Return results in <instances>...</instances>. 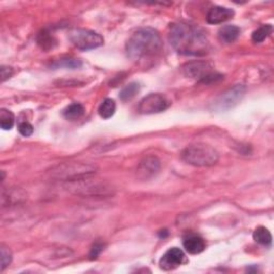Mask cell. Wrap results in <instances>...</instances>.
Listing matches in <instances>:
<instances>
[{
	"label": "cell",
	"mask_w": 274,
	"mask_h": 274,
	"mask_svg": "<svg viewBox=\"0 0 274 274\" xmlns=\"http://www.w3.org/2000/svg\"><path fill=\"white\" fill-rule=\"evenodd\" d=\"M99 115L103 119H109L112 118L116 112V103L113 99H105L104 101L99 106Z\"/></svg>",
	"instance_id": "2e32d148"
},
{
	"label": "cell",
	"mask_w": 274,
	"mask_h": 274,
	"mask_svg": "<svg viewBox=\"0 0 274 274\" xmlns=\"http://www.w3.org/2000/svg\"><path fill=\"white\" fill-rule=\"evenodd\" d=\"M163 47L161 36L152 28H142L135 31L126 43L127 57L132 60H141L158 54Z\"/></svg>",
	"instance_id": "7a4b0ae2"
},
{
	"label": "cell",
	"mask_w": 274,
	"mask_h": 274,
	"mask_svg": "<svg viewBox=\"0 0 274 274\" xmlns=\"http://www.w3.org/2000/svg\"><path fill=\"white\" fill-rule=\"evenodd\" d=\"M14 121L15 118L13 113L9 109L2 108V111H0V126H2V129L5 131L11 130L14 125Z\"/></svg>",
	"instance_id": "e0dca14e"
},
{
	"label": "cell",
	"mask_w": 274,
	"mask_h": 274,
	"mask_svg": "<svg viewBox=\"0 0 274 274\" xmlns=\"http://www.w3.org/2000/svg\"><path fill=\"white\" fill-rule=\"evenodd\" d=\"M272 26L271 25H263L259 27L258 29L255 30L252 34V40L255 43H261L266 40L268 36L272 33Z\"/></svg>",
	"instance_id": "ac0fdd59"
},
{
	"label": "cell",
	"mask_w": 274,
	"mask_h": 274,
	"mask_svg": "<svg viewBox=\"0 0 274 274\" xmlns=\"http://www.w3.org/2000/svg\"><path fill=\"white\" fill-rule=\"evenodd\" d=\"M253 238L257 243L264 246H270L272 244V235L268 228L263 226H259L255 230L253 234Z\"/></svg>",
	"instance_id": "5bb4252c"
},
{
	"label": "cell",
	"mask_w": 274,
	"mask_h": 274,
	"mask_svg": "<svg viewBox=\"0 0 274 274\" xmlns=\"http://www.w3.org/2000/svg\"><path fill=\"white\" fill-rule=\"evenodd\" d=\"M235 12L230 8L215 6L210 9L207 14V22L212 25L222 24L234 16Z\"/></svg>",
	"instance_id": "8fae6325"
},
{
	"label": "cell",
	"mask_w": 274,
	"mask_h": 274,
	"mask_svg": "<svg viewBox=\"0 0 274 274\" xmlns=\"http://www.w3.org/2000/svg\"><path fill=\"white\" fill-rule=\"evenodd\" d=\"M160 168V160L154 155H148L141 161L139 168H137V177L142 180H148L157 175Z\"/></svg>",
	"instance_id": "30bf717a"
},
{
	"label": "cell",
	"mask_w": 274,
	"mask_h": 274,
	"mask_svg": "<svg viewBox=\"0 0 274 274\" xmlns=\"http://www.w3.org/2000/svg\"><path fill=\"white\" fill-rule=\"evenodd\" d=\"M38 43L40 47L43 49V50H50V49H53L54 47V39L53 36H51L49 33L47 32H42L41 34H39L38 36Z\"/></svg>",
	"instance_id": "7402d4cb"
},
{
	"label": "cell",
	"mask_w": 274,
	"mask_h": 274,
	"mask_svg": "<svg viewBox=\"0 0 274 274\" xmlns=\"http://www.w3.org/2000/svg\"><path fill=\"white\" fill-rule=\"evenodd\" d=\"M169 106L167 98L160 94H150L139 104V112L143 115H151L164 112Z\"/></svg>",
	"instance_id": "52a82bcc"
},
{
	"label": "cell",
	"mask_w": 274,
	"mask_h": 274,
	"mask_svg": "<svg viewBox=\"0 0 274 274\" xmlns=\"http://www.w3.org/2000/svg\"><path fill=\"white\" fill-rule=\"evenodd\" d=\"M240 35V29L235 25H226L218 30V39L223 43H233Z\"/></svg>",
	"instance_id": "4fadbf2b"
},
{
	"label": "cell",
	"mask_w": 274,
	"mask_h": 274,
	"mask_svg": "<svg viewBox=\"0 0 274 274\" xmlns=\"http://www.w3.org/2000/svg\"><path fill=\"white\" fill-rule=\"evenodd\" d=\"M184 248L189 254L196 255L205 251L206 242L200 236L196 234H190L184 238Z\"/></svg>",
	"instance_id": "7c38bea8"
},
{
	"label": "cell",
	"mask_w": 274,
	"mask_h": 274,
	"mask_svg": "<svg viewBox=\"0 0 274 274\" xmlns=\"http://www.w3.org/2000/svg\"><path fill=\"white\" fill-rule=\"evenodd\" d=\"M168 40L179 54L203 56L209 51L206 33L198 27L186 23H177L170 27Z\"/></svg>",
	"instance_id": "6da1fadb"
},
{
	"label": "cell",
	"mask_w": 274,
	"mask_h": 274,
	"mask_svg": "<svg viewBox=\"0 0 274 274\" xmlns=\"http://www.w3.org/2000/svg\"><path fill=\"white\" fill-rule=\"evenodd\" d=\"M50 172L52 178L70 184L94 176L97 172V167L86 163H63L54 167Z\"/></svg>",
	"instance_id": "277c9868"
},
{
	"label": "cell",
	"mask_w": 274,
	"mask_h": 274,
	"mask_svg": "<svg viewBox=\"0 0 274 274\" xmlns=\"http://www.w3.org/2000/svg\"><path fill=\"white\" fill-rule=\"evenodd\" d=\"M212 69L213 68L208 62L193 61L185 65L182 71L187 77L198 79L203 83H209V81H215L216 79L222 78V75L214 73Z\"/></svg>",
	"instance_id": "8992f818"
},
{
	"label": "cell",
	"mask_w": 274,
	"mask_h": 274,
	"mask_svg": "<svg viewBox=\"0 0 274 274\" xmlns=\"http://www.w3.org/2000/svg\"><path fill=\"white\" fill-rule=\"evenodd\" d=\"M13 75V69L10 67H6L3 66L2 67V80L5 81L8 78H10Z\"/></svg>",
	"instance_id": "d4e9b609"
},
{
	"label": "cell",
	"mask_w": 274,
	"mask_h": 274,
	"mask_svg": "<svg viewBox=\"0 0 274 274\" xmlns=\"http://www.w3.org/2000/svg\"><path fill=\"white\" fill-rule=\"evenodd\" d=\"M181 158L190 165L197 167H209L215 165L218 162V159H220V155L211 146L198 143L188 146L182 151Z\"/></svg>",
	"instance_id": "3957f363"
},
{
	"label": "cell",
	"mask_w": 274,
	"mask_h": 274,
	"mask_svg": "<svg viewBox=\"0 0 274 274\" xmlns=\"http://www.w3.org/2000/svg\"><path fill=\"white\" fill-rule=\"evenodd\" d=\"M85 114L84 106L79 103H73L63 111V117L67 120H76L83 117Z\"/></svg>",
	"instance_id": "9a60e30c"
},
{
	"label": "cell",
	"mask_w": 274,
	"mask_h": 274,
	"mask_svg": "<svg viewBox=\"0 0 274 274\" xmlns=\"http://www.w3.org/2000/svg\"><path fill=\"white\" fill-rule=\"evenodd\" d=\"M103 250H104V245L102 243H96L90 251V258L96 259L99 256V254L101 253Z\"/></svg>",
	"instance_id": "cb8c5ba5"
},
{
	"label": "cell",
	"mask_w": 274,
	"mask_h": 274,
	"mask_svg": "<svg viewBox=\"0 0 274 274\" xmlns=\"http://www.w3.org/2000/svg\"><path fill=\"white\" fill-rule=\"evenodd\" d=\"M69 39L75 48L81 51L95 50L104 43L101 35L88 29H73L69 33Z\"/></svg>",
	"instance_id": "5b68a950"
},
{
	"label": "cell",
	"mask_w": 274,
	"mask_h": 274,
	"mask_svg": "<svg viewBox=\"0 0 274 274\" xmlns=\"http://www.w3.org/2000/svg\"><path fill=\"white\" fill-rule=\"evenodd\" d=\"M186 262L184 251L178 248H171L160 259V267L165 271L175 270Z\"/></svg>",
	"instance_id": "9c48e42d"
},
{
	"label": "cell",
	"mask_w": 274,
	"mask_h": 274,
	"mask_svg": "<svg viewBox=\"0 0 274 274\" xmlns=\"http://www.w3.org/2000/svg\"><path fill=\"white\" fill-rule=\"evenodd\" d=\"M140 93V85L137 83H131L127 86H125L120 93V99L123 102L131 101L132 99L135 98V96Z\"/></svg>",
	"instance_id": "d6986e66"
},
{
	"label": "cell",
	"mask_w": 274,
	"mask_h": 274,
	"mask_svg": "<svg viewBox=\"0 0 274 274\" xmlns=\"http://www.w3.org/2000/svg\"><path fill=\"white\" fill-rule=\"evenodd\" d=\"M81 61L79 59H75V58H63L60 59L59 61H57L55 63L54 67L56 68H67V69H77L79 67H81Z\"/></svg>",
	"instance_id": "ffe728a7"
},
{
	"label": "cell",
	"mask_w": 274,
	"mask_h": 274,
	"mask_svg": "<svg viewBox=\"0 0 274 274\" xmlns=\"http://www.w3.org/2000/svg\"><path fill=\"white\" fill-rule=\"evenodd\" d=\"M0 252H2V271H4L12 261V252L5 244H2Z\"/></svg>",
	"instance_id": "44dd1931"
},
{
	"label": "cell",
	"mask_w": 274,
	"mask_h": 274,
	"mask_svg": "<svg viewBox=\"0 0 274 274\" xmlns=\"http://www.w3.org/2000/svg\"><path fill=\"white\" fill-rule=\"evenodd\" d=\"M245 94V87L243 85H236L235 87L228 89L226 93L216 100L214 104L217 111H228L238 104Z\"/></svg>",
	"instance_id": "ba28073f"
},
{
	"label": "cell",
	"mask_w": 274,
	"mask_h": 274,
	"mask_svg": "<svg viewBox=\"0 0 274 274\" xmlns=\"http://www.w3.org/2000/svg\"><path fill=\"white\" fill-rule=\"evenodd\" d=\"M18 132L25 137H29L33 134V126L29 122H22L18 124Z\"/></svg>",
	"instance_id": "603a6c76"
}]
</instances>
